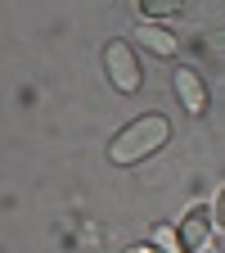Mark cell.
<instances>
[{"label": "cell", "mask_w": 225, "mask_h": 253, "mask_svg": "<svg viewBox=\"0 0 225 253\" xmlns=\"http://www.w3.org/2000/svg\"><path fill=\"white\" fill-rule=\"evenodd\" d=\"M167 140H171V122L162 113H140L135 122H126L122 131L108 140V158L117 168H135V163H144L149 154H158Z\"/></svg>", "instance_id": "obj_1"}, {"label": "cell", "mask_w": 225, "mask_h": 253, "mask_svg": "<svg viewBox=\"0 0 225 253\" xmlns=\"http://www.w3.org/2000/svg\"><path fill=\"white\" fill-rule=\"evenodd\" d=\"M104 68H108V82L122 90V95H135L140 86H144V73H140V59H135V50L126 45L122 37H113L108 45H104Z\"/></svg>", "instance_id": "obj_2"}, {"label": "cell", "mask_w": 225, "mask_h": 253, "mask_svg": "<svg viewBox=\"0 0 225 253\" xmlns=\"http://www.w3.org/2000/svg\"><path fill=\"white\" fill-rule=\"evenodd\" d=\"M212 212L207 208H189L185 212V221H180V244H185V253H221V244H216V235H212Z\"/></svg>", "instance_id": "obj_3"}, {"label": "cell", "mask_w": 225, "mask_h": 253, "mask_svg": "<svg viewBox=\"0 0 225 253\" xmlns=\"http://www.w3.org/2000/svg\"><path fill=\"white\" fill-rule=\"evenodd\" d=\"M171 82H176V95H180L185 113L203 118V113H207V86H203V77H198L194 68H189V63H180V68L171 73Z\"/></svg>", "instance_id": "obj_4"}, {"label": "cell", "mask_w": 225, "mask_h": 253, "mask_svg": "<svg viewBox=\"0 0 225 253\" xmlns=\"http://www.w3.org/2000/svg\"><path fill=\"white\" fill-rule=\"evenodd\" d=\"M135 41H140L149 54H158V59H171V54H176V37H171L167 27H158V23H140V27H135Z\"/></svg>", "instance_id": "obj_5"}, {"label": "cell", "mask_w": 225, "mask_h": 253, "mask_svg": "<svg viewBox=\"0 0 225 253\" xmlns=\"http://www.w3.org/2000/svg\"><path fill=\"white\" fill-rule=\"evenodd\" d=\"M140 9H144V18H149V23H158V18L180 14V9H185V0H140Z\"/></svg>", "instance_id": "obj_6"}, {"label": "cell", "mask_w": 225, "mask_h": 253, "mask_svg": "<svg viewBox=\"0 0 225 253\" xmlns=\"http://www.w3.org/2000/svg\"><path fill=\"white\" fill-rule=\"evenodd\" d=\"M153 249H162V253H185L180 231H171V226H158V231H153Z\"/></svg>", "instance_id": "obj_7"}, {"label": "cell", "mask_w": 225, "mask_h": 253, "mask_svg": "<svg viewBox=\"0 0 225 253\" xmlns=\"http://www.w3.org/2000/svg\"><path fill=\"white\" fill-rule=\"evenodd\" d=\"M212 221H216V231H225V185L216 190V204H212Z\"/></svg>", "instance_id": "obj_8"}, {"label": "cell", "mask_w": 225, "mask_h": 253, "mask_svg": "<svg viewBox=\"0 0 225 253\" xmlns=\"http://www.w3.org/2000/svg\"><path fill=\"white\" fill-rule=\"evenodd\" d=\"M207 45H212V50H225V27H221V32H212V37H207Z\"/></svg>", "instance_id": "obj_9"}]
</instances>
